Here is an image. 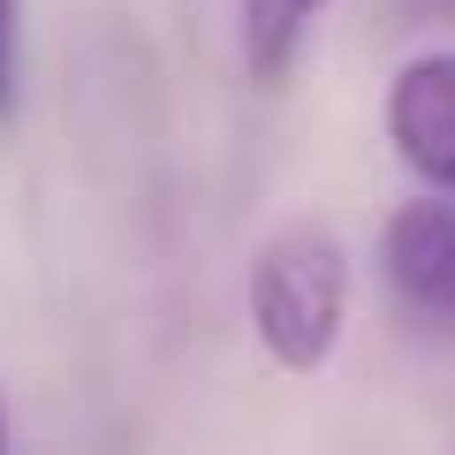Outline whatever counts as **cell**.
Instances as JSON below:
<instances>
[{
    "label": "cell",
    "mask_w": 455,
    "mask_h": 455,
    "mask_svg": "<svg viewBox=\"0 0 455 455\" xmlns=\"http://www.w3.org/2000/svg\"><path fill=\"white\" fill-rule=\"evenodd\" d=\"M349 326V251L311 220H289L251 259V334L281 372H319Z\"/></svg>",
    "instance_id": "cell-1"
},
{
    "label": "cell",
    "mask_w": 455,
    "mask_h": 455,
    "mask_svg": "<svg viewBox=\"0 0 455 455\" xmlns=\"http://www.w3.org/2000/svg\"><path fill=\"white\" fill-rule=\"evenodd\" d=\"M387 145L410 175L455 190V53H418L387 84Z\"/></svg>",
    "instance_id": "cell-2"
},
{
    "label": "cell",
    "mask_w": 455,
    "mask_h": 455,
    "mask_svg": "<svg viewBox=\"0 0 455 455\" xmlns=\"http://www.w3.org/2000/svg\"><path fill=\"white\" fill-rule=\"evenodd\" d=\"M379 266L418 319L455 326V205L448 197H410L379 235Z\"/></svg>",
    "instance_id": "cell-3"
},
{
    "label": "cell",
    "mask_w": 455,
    "mask_h": 455,
    "mask_svg": "<svg viewBox=\"0 0 455 455\" xmlns=\"http://www.w3.org/2000/svg\"><path fill=\"white\" fill-rule=\"evenodd\" d=\"M326 16V0H235V23H243V68L274 92L281 76L296 68L311 23Z\"/></svg>",
    "instance_id": "cell-4"
},
{
    "label": "cell",
    "mask_w": 455,
    "mask_h": 455,
    "mask_svg": "<svg viewBox=\"0 0 455 455\" xmlns=\"http://www.w3.org/2000/svg\"><path fill=\"white\" fill-rule=\"evenodd\" d=\"M16 68H23V0H0V122L16 114Z\"/></svg>",
    "instance_id": "cell-5"
},
{
    "label": "cell",
    "mask_w": 455,
    "mask_h": 455,
    "mask_svg": "<svg viewBox=\"0 0 455 455\" xmlns=\"http://www.w3.org/2000/svg\"><path fill=\"white\" fill-rule=\"evenodd\" d=\"M0 448H8V418H0Z\"/></svg>",
    "instance_id": "cell-6"
},
{
    "label": "cell",
    "mask_w": 455,
    "mask_h": 455,
    "mask_svg": "<svg viewBox=\"0 0 455 455\" xmlns=\"http://www.w3.org/2000/svg\"><path fill=\"white\" fill-rule=\"evenodd\" d=\"M440 8H448V16H455V0H440Z\"/></svg>",
    "instance_id": "cell-7"
}]
</instances>
